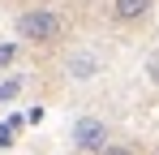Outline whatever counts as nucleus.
<instances>
[{"instance_id": "1", "label": "nucleus", "mask_w": 159, "mask_h": 155, "mask_svg": "<svg viewBox=\"0 0 159 155\" xmlns=\"http://www.w3.org/2000/svg\"><path fill=\"white\" fill-rule=\"evenodd\" d=\"M17 35L26 43H52V39H60V17L52 9H26L17 17Z\"/></svg>"}, {"instance_id": "2", "label": "nucleus", "mask_w": 159, "mask_h": 155, "mask_svg": "<svg viewBox=\"0 0 159 155\" xmlns=\"http://www.w3.org/2000/svg\"><path fill=\"white\" fill-rule=\"evenodd\" d=\"M73 147L78 151H107V125L99 116H82L78 125H73Z\"/></svg>"}, {"instance_id": "3", "label": "nucleus", "mask_w": 159, "mask_h": 155, "mask_svg": "<svg viewBox=\"0 0 159 155\" xmlns=\"http://www.w3.org/2000/svg\"><path fill=\"white\" fill-rule=\"evenodd\" d=\"M151 4H155V0H112V13H116L120 22H133V17H142Z\"/></svg>"}, {"instance_id": "4", "label": "nucleus", "mask_w": 159, "mask_h": 155, "mask_svg": "<svg viewBox=\"0 0 159 155\" xmlns=\"http://www.w3.org/2000/svg\"><path fill=\"white\" fill-rule=\"evenodd\" d=\"M69 69H73V78H95L99 60H95V56H73V60H69Z\"/></svg>"}, {"instance_id": "5", "label": "nucleus", "mask_w": 159, "mask_h": 155, "mask_svg": "<svg viewBox=\"0 0 159 155\" xmlns=\"http://www.w3.org/2000/svg\"><path fill=\"white\" fill-rule=\"evenodd\" d=\"M17 91H22V78H9V82H0V103H9Z\"/></svg>"}, {"instance_id": "6", "label": "nucleus", "mask_w": 159, "mask_h": 155, "mask_svg": "<svg viewBox=\"0 0 159 155\" xmlns=\"http://www.w3.org/2000/svg\"><path fill=\"white\" fill-rule=\"evenodd\" d=\"M103 155H138V151H133V147H125V142H107Z\"/></svg>"}, {"instance_id": "7", "label": "nucleus", "mask_w": 159, "mask_h": 155, "mask_svg": "<svg viewBox=\"0 0 159 155\" xmlns=\"http://www.w3.org/2000/svg\"><path fill=\"white\" fill-rule=\"evenodd\" d=\"M146 78H151V82H155V86H159V52H155V56H151V60H146Z\"/></svg>"}, {"instance_id": "8", "label": "nucleus", "mask_w": 159, "mask_h": 155, "mask_svg": "<svg viewBox=\"0 0 159 155\" xmlns=\"http://www.w3.org/2000/svg\"><path fill=\"white\" fill-rule=\"evenodd\" d=\"M0 147H9V125H0Z\"/></svg>"}]
</instances>
